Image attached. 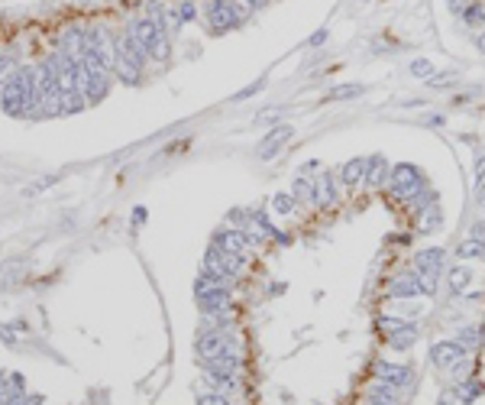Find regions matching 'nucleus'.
I'll return each instance as SVG.
<instances>
[{"mask_svg":"<svg viewBox=\"0 0 485 405\" xmlns=\"http://www.w3.org/2000/svg\"><path fill=\"white\" fill-rule=\"evenodd\" d=\"M463 357H466V350L460 347V340H440V344L430 347V360L440 370H453L456 363H463Z\"/></svg>","mask_w":485,"mask_h":405,"instance_id":"5","label":"nucleus"},{"mask_svg":"<svg viewBox=\"0 0 485 405\" xmlns=\"http://www.w3.org/2000/svg\"><path fill=\"white\" fill-rule=\"evenodd\" d=\"M414 340H418V324H404L395 334H388V347H395V350H408Z\"/></svg>","mask_w":485,"mask_h":405,"instance_id":"20","label":"nucleus"},{"mask_svg":"<svg viewBox=\"0 0 485 405\" xmlns=\"http://www.w3.org/2000/svg\"><path fill=\"white\" fill-rule=\"evenodd\" d=\"M198 302H201L204 314H226V308H230V288H217L210 296H201Z\"/></svg>","mask_w":485,"mask_h":405,"instance_id":"16","label":"nucleus"},{"mask_svg":"<svg viewBox=\"0 0 485 405\" xmlns=\"http://www.w3.org/2000/svg\"><path fill=\"white\" fill-rule=\"evenodd\" d=\"M446 7H450L453 13H463V10H466L469 4H466V0H446Z\"/></svg>","mask_w":485,"mask_h":405,"instance_id":"41","label":"nucleus"},{"mask_svg":"<svg viewBox=\"0 0 485 405\" xmlns=\"http://www.w3.org/2000/svg\"><path fill=\"white\" fill-rule=\"evenodd\" d=\"M292 194H294V201H314V178L298 175V178H294Z\"/></svg>","mask_w":485,"mask_h":405,"instance_id":"23","label":"nucleus"},{"mask_svg":"<svg viewBox=\"0 0 485 405\" xmlns=\"http://www.w3.org/2000/svg\"><path fill=\"white\" fill-rule=\"evenodd\" d=\"M456 253H460L463 260H485V244L482 240H476V237H469V240H463L460 244Z\"/></svg>","mask_w":485,"mask_h":405,"instance_id":"22","label":"nucleus"},{"mask_svg":"<svg viewBox=\"0 0 485 405\" xmlns=\"http://www.w3.org/2000/svg\"><path fill=\"white\" fill-rule=\"evenodd\" d=\"M146 55H149V52L142 49V46L136 43L130 33H126L123 39H117V59H123V62H130V65L142 68V65H146Z\"/></svg>","mask_w":485,"mask_h":405,"instance_id":"14","label":"nucleus"},{"mask_svg":"<svg viewBox=\"0 0 485 405\" xmlns=\"http://www.w3.org/2000/svg\"><path fill=\"white\" fill-rule=\"evenodd\" d=\"M292 136H294V127H292V124H278V127L272 130V133H268L266 140L259 143V159H262V162L272 159V156H275V152L282 150V146L288 143Z\"/></svg>","mask_w":485,"mask_h":405,"instance_id":"8","label":"nucleus"},{"mask_svg":"<svg viewBox=\"0 0 485 405\" xmlns=\"http://www.w3.org/2000/svg\"><path fill=\"white\" fill-rule=\"evenodd\" d=\"M13 405H42V399L39 396H29L26 402H13Z\"/></svg>","mask_w":485,"mask_h":405,"instance_id":"46","label":"nucleus"},{"mask_svg":"<svg viewBox=\"0 0 485 405\" xmlns=\"http://www.w3.org/2000/svg\"><path fill=\"white\" fill-rule=\"evenodd\" d=\"M198 405H230L224 396H201L198 399Z\"/></svg>","mask_w":485,"mask_h":405,"instance_id":"40","label":"nucleus"},{"mask_svg":"<svg viewBox=\"0 0 485 405\" xmlns=\"http://www.w3.org/2000/svg\"><path fill=\"white\" fill-rule=\"evenodd\" d=\"M392 178V169H388V162H385V156H369V172H366V182L372 188L385 185Z\"/></svg>","mask_w":485,"mask_h":405,"instance_id":"18","label":"nucleus"},{"mask_svg":"<svg viewBox=\"0 0 485 405\" xmlns=\"http://www.w3.org/2000/svg\"><path fill=\"white\" fill-rule=\"evenodd\" d=\"M159 29H165V23H162V20H152V17H142V20H133V23H130V36H133L146 52H149L152 39L159 36Z\"/></svg>","mask_w":485,"mask_h":405,"instance_id":"9","label":"nucleus"},{"mask_svg":"<svg viewBox=\"0 0 485 405\" xmlns=\"http://www.w3.org/2000/svg\"><path fill=\"white\" fill-rule=\"evenodd\" d=\"M476 172H479V178L485 175V156H479V159H476Z\"/></svg>","mask_w":485,"mask_h":405,"instance_id":"45","label":"nucleus"},{"mask_svg":"<svg viewBox=\"0 0 485 405\" xmlns=\"http://www.w3.org/2000/svg\"><path fill=\"white\" fill-rule=\"evenodd\" d=\"M17 72H20V62L13 59V55H0V81H4V85H7Z\"/></svg>","mask_w":485,"mask_h":405,"instance_id":"31","label":"nucleus"},{"mask_svg":"<svg viewBox=\"0 0 485 405\" xmlns=\"http://www.w3.org/2000/svg\"><path fill=\"white\" fill-rule=\"evenodd\" d=\"M0 101H4V114H10V117L29 114L36 107V68H20L17 75L4 85Z\"/></svg>","mask_w":485,"mask_h":405,"instance_id":"1","label":"nucleus"},{"mask_svg":"<svg viewBox=\"0 0 485 405\" xmlns=\"http://www.w3.org/2000/svg\"><path fill=\"white\" fill-rule=\"evenodd\" d=\"M214 246H220L224 253H246V246H250V240L242 237V230H217L214 234Z\"/></svg>","mask_w":485,"mask_h":405,"instance_id":"15","label":"nucleus"},{"mask_svg":"<svg viewBox=\"0 0 485 405\" xmlns=\"http://www.w3.org/2000/svg\"><path fill=\"white\" fill-rule=\"evenodd\" d=\"M479 204H482V208H485V178H482V182H479Z\"/></svg>","mask_w":485,"mask_h":405,"instance_id":"47","label":"nucleus"},{"mask_svg":"<svg viewBox=\"0 0 485 405\" xmlns=\"http://www.w3.org/2000/svg\"><path fill=\"white\" fill-rule=\"evenodd\" d=\"M188 20H194V4H191V0H184L182 7H178V13H175V26L188 23Z\"/></svg>","mask_w":485,"mask_h":405,"instance_id":"38","label":"nucleus"},{"mask_svg":"<svg viewBox=\"0 0 485 405\" xmlns=\"http://www.w3.org/2000/svg\"><path fill=\"white\" fill-rule=\"evenodd\" d=\"M360 94H362V85L350 81V85H336V88H330V94H327V101H350V98H360Z\"/></svg>","mask_w":485,"mask_h":405,"instance_id":"24","label":"nucleus"},{"mask_svg":"<svg viewBox=\"0 0 485 405\" xmlns=\"http://www.w3.org/2000/svg\"><path fill=\"white\" fill-rule=\"evenodd\" d=\"M463 386H466V389H463V392H460V389H456V396H460V402H472V399H476V396H482V383H479V380H469V383H463Z\"/></svg>","mask_w":485,"mask_h":405,"instance_id":"34","label":"nucleus"},{"mask_svg":"<svg viewBox=\"0 0 485 405\" xmlns=\"http://www.w3.org/2000/svg\"><path fill=\"white\" fill-rule=\"evenodd\" d=\"M233 286V279H220V276H210V272H201L198 279V286H194V296H210V292H217V288H230Z\"/></svg>","mask_w":485,"mask_h":405,"instance_id":"19","label":"nucleus"},{"mask_svg":"<svg viewBox=\"0 0 485 405\" xmlns=\"http://www.w3.org/2000/svg\"><path fill=\"white\" fill-rule=\"evenodd\" d=\"M444 260L446 253L440 250V246H427V250H421L418 256H414V272H427V276H440V270H444Z\"/></svg>","mask_w":485,"mask_h":405,"instance_id":"10","label":"nucleus"},{"mask_svg":"<svg viewBox=\"0 0 485 405\" xmlns=\"http://www.w3.org/2000/svg\"><path fill=\"white\" fill-rule=\"evenodd\" d=\"M372 399H385V402H395V405H398V399H402V389L392 386V383H385V380H378V383H372Z\"/></svg>","mask_w":485,"mask_h":405,"instance_id":"21","label":"nucleus"},{"mask_svg":"<svg viewBox=\"0 0 485 405\" xmlns=\"http://www.w3.org/2000/svg\"><path fill=\"white\" fill-rule=\"evenodd\" d=\"M376 376L378 380H385V383H392V386H398L404 392V389H411V383H414V370L411 366H398V363H385V360H378L376 366Z\"/></svg>","mask_w":485,"mask_h":405,"instance_id":"6","label":"nucleus"},{"mask_svg":"<svg viewBox=\"0 0 485 405\" xmlns=\"http://www.w3.org/2000/svg\"><path fill=\"white\" fill-rule=\"evenodd\" d=\"M369 405H395V402H385V399H372Z\"/></svg>","mask_w":485,"mask_h":405,"instance_id":"49","label":"nucleus"},{"mask_svg":"<svg viewBox=\"0 0 485 405\" xmlns=\"http://www.w3.org/2000/svg\"><path fill=\"white\" fill-rule=\"evenodd\" d=\"M4 383H7V376L0 373V402H10V389L4 386Z\"/></svg>","mask_w":485,"mask_h":405,"instance_id":"42","label":"nucleus"},{"mask_svg":"<svg viewBox=\"0 0 485 405\" xmlns=\"http://www.w3.org/2000/svg\"><path fill=\"white\" fill-rule=\"evenodd\" d=\"M168 52H172L168 33H165V29H159V36H156V39H152V46H149V55H152V59H159V62H165Z\"/></svg>","mask_w":485,"mask_h":405,"instance_id":"25","label":"nucleus"},{"mask_svg":"<svg viewBox=\"0 0 485 405\" xmlns=\"http://www.w3.org/2000/svg\"><path fill=\"white\" fill-rule=\"evenodd\" d=\"M469 237H476V240H482L485 244V220H476V224L469 227Z\"/></svg>","mask_w":485,"mask_h":405,"instance_id":"39","label":"nucleus"},{"mask_svg":"<svg viewBox=\"0 0 485 405\" xmlns=\"http://www.w3.org/2000/svg\"><path fill=\"white\" fill-rule=\"evenodd\" d=\"M440 208H437V201L434 204H427L424 208V218H421V227H424V234H430V230H437L440 227Z\"/></svg>","mask_w":485,"mask_h":405,"instance_id":"27","label":"nucleus"},{"mask_svg":"<svg viewBox=\"0 0 485 405\" xmlns=\"http://www.w3.org/2000/svg\"><path fill=\"white\" fill-rule=\"evenodd\" d=\"M236 370H240V357L233 350H224V354L204 360V373L207 376H236Z\"/></svg>","mask_w":485,"mask_h":405,"instance_id":"11","label":"nucleus"},{"mask_svg":"<svg viewBox=\"0 0 485 405\" xmlns=\"http://www.w3.org/2000/svg\"><path fill=\"white\" fill-rule=\"evenodd\" d=\"M272 211H275V214H292L294 211V194L278 192L275 198H272Z\"/></svg>","mask_w":485,"mask_h":405,"instance_id":"30","label":"nucleus"},{"mask_svg":"<svg viewBox=\"0 0 485 405\" xmlns=\"http://www.w3.org/2000/svg\"><path fill=\"white\" fill-rule=\"evenodd\" d=\"M327 43V29H317V33L310 36V46H324Z\"/></svg>","mask_w":485,"mask_h":405,"instance_id":"43","label":"nucleus"},{"mask_svg":"<svg viewBox=\"0 0 485 405\" xmlns=\"http://www.w3.org/2000/svg\"><path fill=\"white\" fill-rule=\"evenodd\" d=\"M385 296H388V298H418V296H424V288H421L418 276H414V272H408V276L392 279V282H388V288H385Z\"/></svg>","mask_w":485,"mask_h":405,"instance_id":"12","label":"nucleus"},{"mask_svg":"<svg viewBox=\"0 0 485 405\" xmlns=\"http://www.w3.org/2000/svg\"><path fill=\"white\" fill-rule=\"evenodd\" d=\"M366 172H369V159H350L343 166V169H340V182H343V185H360V182H366Z\"/></svg>","mask_w":485,"mask_h":405,"instance_id":"17","label":"nucleus"},{"mask_svg":"<svg viewBox=\"0 0 485 405\" xmlns=\"http://www.w3.org/2000/svg\"><path fill=\"white\" fill-rule=\"evenodd\" d=\"M469 282H472V272H469L466 266H456V270H450V288H453V292H463Z\"/></svg>","mask_w":485,"mask_h":405,"instance_id":"28","label":"nucleus"},{"mask_svg":"<svg viewBox=\"0 0 485 405\" xmlns=\"http://www.w3.org/2000/svg\"><path fill=\"white\" fill-rule=\"evenodd\" d=\"M411 75H418V78L434 75V65H430L427 59H414V62H411Z\"/></svg>","mask_w":485,"mask_h":405,"instance_id":"36","label":"nucleus"},{"mask_svg":"<svg viewBox=\"0 0 485 405\" xmlns=\"http://www.w3.org/2000/svg\"><path fill=\"white\" fill-rule=\"evenodd\" d=\"M278 114H282V110H275V107H268V110H262V114H259V117H256V120H268V117H278Z\"/></svg>","mask_w":485,"mask_h":405,"instance_id":"44","label":"nucleus"},{"mask_svg":"<svg viewBox=\"0 0 485 405\" xmlns=\"http://www.w3.org/2000/svg\"><path fill=\"white\" fill-rule=\"evenodd\" d=\"M463 23L466 26H482L485 23V7L482 4H469V7L463 10Z\"/></svg>","mask_w":485,"mask_h":405,"instance_id":"29","label":"nucleus"},{"mask_svg":"<svg viewBox=\"0 0 485 405\" xmlns=\"http://www.w3.org/2000/svg\"><path fill=\"white\" fill-rule=\"evenodd\" d=\"M314 204H317V208H334L336 204V182L330 172L314 178Z\"/></svg>","mask_w":485,"mask_h":405,"instance_id":"13","label":"nucleus"},{"mask_svg":"<svg viewBox=\"0 0 485 405\" xmlns=\"http://www.w3.org/2000/svg\"><path fill=\"white\" fill-rule=\"evenodd\" d=\"M456 340H460V347L469 354V350H476L479 340H482V338H479V328H463V331H460V338H456Z\"/></svg>","mask_w":485,"mask_h":405,"instance_id":"32","label":"nucleus"},{"mask_svg":"<svg viewBox=\"0 0 485 405\" xmlns=\"http://www.w3.org/2000/svg\"><path fill=\"white\" fill-rule=\"evenodd\" d=\"M207 20H210V29L214 33H224L230 26H240L233 17V7H230V0H210L207 4Z\"/></svg>","mask_w":485,"mask_h":405,"instance_id":"7","label":"nucleus"},{"mask_svg":"<svg viewBox=\"0 0 485 405\" xmlns=\"http://www.w3.org/2000/svg\"><path fill=\"white\" fill-rule=\"evenodd\" d=\"M230 7H233V17H236V23H246V20L252 17V4L250 0H230Z\"/></svg>","mask_w":485,"mask_h":405,"instance_id":"33","label":"nucleus"},{"mask_svg":"<svg viewBox=\"0 0 485 405\" xmlns=\"http://www.w3.org/2000/svg\"><path fill=\"white\" fill-rule=\"evenodd\" d=\"M117 78L120 81H126V85H139V72L142 68H136V65H130V62H123V59H117Z\"/></svg>","mask_w":485,"mask_h":405,"instance_id":"26","label":"nucleus"},{"mask_svg":"<svg viewBox=\"0 0 485 405\" xmlns=\"http://www.w3.org/2000/svg\"><path fill=\"white\" fill-rule=\"evenodd\" d=\"M250 4H252V7H256V10H259V7H266L268 0H250Z\"/></svg>","mask_w":485,"mask_h":405,"instance_id":"48","label":"nucleus"},{"mask_svg":"<svg viewBox=\"0 0 485 405\" xmlns=\"http://www.w3.org/2000/svg\"><path fill=\"white\" fill-rule=\"evenodd\" d=\"M479 49H482V52H485V36H482V39H479Z\"/></svg>","mask_w":485,"mask_h":405,"instance_id":"50","label":"nucleus"},{"mask_svg":"<svg viewBox=\"0 0 485 405\" xmlns=\"http://www.w3.org/2000/svg\"><path fill=\"white\" fill-rule=\"evenodd\" d=\"M388 185H392V194L398 201H408V204L418 201L421 194L427 192L424 175H421V169H414V166H395Z\"/></svg>","mask_w":485,"mask_h":405,"instance_id":"2","label":"nucleus"},{"mask_svg":"<svg viewBox=\"0 0 485 405\" xmlns=\"http://www.w3.org/2000/svg\"><path fill=\"white\" fill-rule=\"evenodd\" d=\"M107 88H110L107 68L94 59V55H84L81 59V94H84V101L97 104L104 94H107Z\"/></svg>","mask_w":485,"mask_h":405,"instance_id":"3","label":"nucleus"},{"mask_svg":"<svg viewBox=\"0 0 485 405\" xmlns=\"http://www.w3.org/2000/svg\"><path fill=\"white\" fill-rule=\"evenodd\" d=\"M398 328H404V321L388 318V314H382V318H378V331H382V334H395Z\"/></svg>","mask_w":485,"mask_h":405,"instance_id":"35","label":"nucleus"},{"mask_svg":"<svg viewBox=\"0 0 485 405\" xmlns=\"http://www.w3.org/2000/svg\"><path fill=\"white\" fill-rule=\"evenodd\" d=\"M262 88H266V78H259L256 85H246L242 91H236V94H233V101H246V98H252V94H259Z\"/></svg>","mask_w":485,"mask_h":405,"instance_id":"37","label":"nucleus"},{"mask_svg":"<svg viewBox=\"0 0 485 405\" xmlns=\"http://www.w3.org/2000/svg\"><path fill=\"white\" fill-rule=\"evenodd\" d=\"M198 357L201 360H210V357L224 354L226 347H230V334L224 328H214V331H201V338H198Z\"/></svg>","mask_w":485,"mask_h":405,"instance_id":"4","label":"nucleus"}]
</instances>
